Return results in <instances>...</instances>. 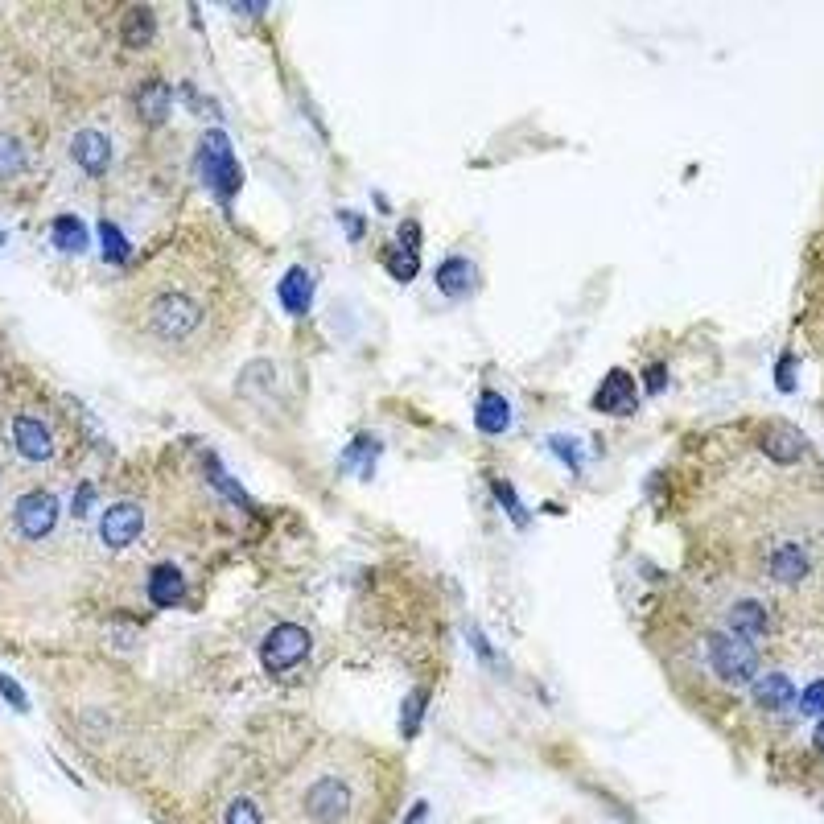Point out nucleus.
Masks as SVG:
<instances>
[{
    "label": "nucleus",
    "mask_w": 824,
    "mask_h": 824,
    "mask_svg": "<svg viewBox=\"0 0 824 824\" xmlns=\"http://www.w3.org/2000/svg\"><path fill=\"white\" fill-rule=\"evenodd\" d=\"M392 796L388 754L359 742H326L277 783L264 824H384Z\"/></svg>",
    "instance_id": "obj_1"
},
{
    "label": "nucleus",
    "mask_w": 824,
    "mask_h": 824,
    "mask_svg": "<svg viewBox=\"0 0 824 824\" xmlns=\"http://www.w3.org/2000/svg\"><path fill=\"white\" fill-rule=\"evenodd\" d=\"M223 285L227 281L215 264L182 260L141 293L136 330H141V338L153 351L169 359H182V363L206 359L231 334L227 330L231 297H223L227 293Z\"/></svg>",
    "instance_id": "obj_2"
},
{
    "label": "nucleus",
    "mask_w": 824,
    "mask_h": 824,
    "mask_svg": "<svg viewBox=\"0 0 824 824\" xmlns=\"http://www.w3.org/2000/svg\"><path fill=\"white\" fill-rule=\"evenodd\" d=\"M305 656H309V631L297 627V623L272 627L268 639L260 643V660H264V668H272V672H289V668H297Z\"/></svg>",
    "instance_id": "obj_3"
},
{
    "label": "nucleus",
    "mask_w": 824,
    "mask_h": 824,
    "mask_svg": "<svg viewBox=\"0 0 824 824\" xmlns=\"http://www.w3.org/2000/svg\"><path fill=\"white\" fill-rule=\"evenodd\" d=\"M709 664L726 684H746L754 676V651L742 635H713L709 639Z\"/></svg>",
    "instance_id": "obj_4"
},
{
    "label": "nucleus",
    "mask_w": 824,
    "mask_h": 824,
    "mask_svg": "<svg viewBox=\"0 0 824 824\" xmlns=\"http://www.w3.org/2000/svg\"><path fill=\"white\" fill-rule=\"evenodd\" d=\"M13 520H17V532H21V536L42 540V536H50L54 524H58V499H54L50 491H29V495H21Z\"/></svg>",
    "instance_id": "obj_5"
},
{
    "label": "nucleus",
    "mask_w": 824,
    "mask_h": 824,
    "mask_svg": "<svg viewBox=\"0 0 824 824\" xmlns=\"http://www.w3.org/2000/svg\"><path fill=\"white\" fill-rule=\"evenodd\" d=\"M202 165H206V182L215 186V194L231 198L239 190V165L223 141V132H211L206 136V145H202Z\"/></svg>",
    "instance_id": "obj_6"
},
{
    "label": "nucleus",
    "mask_w": 824,
    "mask_h": 824,
    "mask_svg": "<svg viewBox=\"0 0 824 824\" xmlns=\"http://www.w3.org/2000/svg\"><path fill=\"white\" fill-rule=\"evenodd\" d=\"M141 528H145V511L136 503H116V507H108V515H103L99 536L108 548H124V544H132L136 536H141Z\"/></svg>",
    "instance_id": "obj_7"
},
{
    "label": "nucleus",
    "mask_w": 824,
    "mask_h": 824,
    "mask_svg": "<svg viewBox=\"0 0 824 824\" xmlns=\"http://www.w3.org/2000/svg\"><path fill=\"white\" fill-rule=\"evenodd\" d=\"M598 412H614V417H631V412L639 408V388L631 384L627 371H610L602 388H598V400H594Z\"/></svg>",
    "instance_id": "obj_8"
},
{
    "label": "nucleus",
    "mask_w": 824,
    "mask_h": 824,
    "mask_svg": "<svg viewBox=\"0 0 824 824\" xmlns=\"http://www.w3.org/2000/svg\"><path fill=\"white\" fill-rule=\"evenodd\" d=\"M71 157L87 169V174H108V165H112V145H108V136L95 132V128H83L75 141H71Z\"/></svg>",
    "instance_id": "obj_9"
},
{
    "label": "nucleus",
    "mask_w": 824,
    "mask_h": 824,
    "mask_svg": "<svg viewBox=\"0 0 824 824\" xmlns=\"http://www.w3.org/2000/svg\"><path fill=\"white\" fill-rule=\"evenodd\" d=\"M13 445L29 458V462H46L54 454V441H50V429L33 417H17L13 421Z\"/></svg>",
    "instance_id": "obj_10"
},
{
    "label": "nucleus",
    "mask_w": 824,
    "mask_h": 824,
    "mask_svg": "<svg viewBox=\"0 0 824 824\" xmlns=\"http://www.w3.org/2000/svg\"><path fill=\"white\" fill-rule=\"evenodd\" d=\"M281 305L289 309V314L293 318H301L305 314V309L309 305H314V277H309V272L301 268V264H293L289 272H285V277H281Z\"/></svg>",
    "instance_id": "obj_11"
},
{
    "label": "nucleus",
    "mask_w": 824,
    "mask_h": 824,
    "mask_svg": "<svg viewBox=\"0 0 824 824\" xmlns=\"http://www.w3.org/2000/svg\"><path fill=\"white\" fill-rule=\"evenodd\" d=\"M474 264L466 260V256H450V260H441L437 264V289L445 293V297H466L470 289H474Z\"/></svg>",
    "instance_id": "obj_12"
},
{
    "label": "nucleus",
    "mask_w": 824,
    "mask_h": 824,
    "mask_svg": "<svg viewBox=\"0 0 824 824\" xmlns=\"http://www.w3.org/2000/svg\"><path fill=\"white\" fill-rule=\"evenodd\" d=\"M149 594H153L157 606H178V602L186 598V577H182V569H178V565H157V569L149 573Z\"/></svg>",
    "instance_id": "obj_13"
},
{
    "label": "nucleus",
    "mask_w": 824,
    "mask_h": 824,
    "mask_svg": "<svg viewBox=\"0 0 824 824\" xmlns=\"http://www.w3.org/2000/svg\"><path fill=\"white\" fill-rule=\"evenodd\" d=\"M50 239H54V248L66 252V256H83L87 252V227L75 215H58L50 223Z\"/></svg>",
    "instance_id": "obj_14"
},
{
    "label": "nucleus",
    "mask_w": 824,
    "mask_h": 824,
    "mask_svg": "<svg viewBox=\"0 0 824 824\" xmlns=\"http://www.w3.org/2000/svg\"><path fill=\"white\" fill-rule=\"evenodd\" d=\"M474 421H478V429L483 433H503L507 425H511V404L499 396V392H483L478 396V408H474Z\"/></svg>",
    "instance_id": "obj_15"
},
{
    "label": "nucleus",
    "mask_w": 824,
    "mask_h": 824,
    "mask_svg": "<svg viewBox=\"0 0 824 824\" xmlns=\"http://www.w3.org/2000/svg\"><path fill=\"white\" fill-rule=\"evenodd\" d=\"M763 450L775 458V462H796L804 454V437L792 429V425H771L767 437H763Z\"/></svg>",
    "instance_id": "obj_16"
},
{
    "label": "nucleus",
    "mask_w": 824,
    "mask_h": 824,
    "mask_svg": "<svg viewBox=\"0 0 824 824\" xmlns=\"http://www.w3.org/2000/svg\"><path fill=\"white\" fill-rule=\"evenodd\" d=\"M771 573H775V581H800L808 573V557L800 553V548L787 544L771 557Z\"/></svg>",
    "instance_id": "obj_17"
},
{
    "label": "nucleus",
    "mask_w": 824,
    "mask_h": 824,
    "mask_svg": "<svg viewBox=\"0 0 824 824\" xmlns=\"http://www.w3.org/2000/svg\"><path fill=\"white\" fill-rule=\"evenodd\" d=\"M754 701H759L763 709H783L787 701H792V684H787L783 676H767V680H759V689H754Z\"/></svg>",
    "instance_id": "obj_18"
},
{
    "label": "nucleus",
    "mask_w": 824,
    "mask_h": 824,
    "mask_svg": "<svg viewBox=\"0 0 824 824\" xmlns=\"http://www.w3.org/2000/svg\"><path fill=\"white\" fill-rule=\"evenodd\" d=\"M153 38V13L149 9H132L124 21V42L128 46H145Z\"/></svg>",
    "instance_id": "obj_19"
},
{
    "label": "nucleus",
    "mask_w": 824,
    "mask_h": 824,
    "mask_svg": "<svg viewBox=\"0 0 824 824\" xmlns=\"http://www.w3.org/2000/svg\"><path fill=\"white\" fill-rule=\"evenodd\" d=\"M734 623H738V635H763L767 631V610L759 602H742L734 610Z\"/></svg>",
    "instance_id": "obj_20"
},
{
    "label": "nucleus",
    "mask_w": 824,
    "mask_h": 824,
    "mask_svg": "<svg viewBox=\"0 0 824 824\" xmlns=\"http://www.w3.org/2000/svg\"><path fill=\"white\" fill-rule=\"evenodd\" d=\"M388 272H392V277L396 281H412V277H417V252H412V248H404V244H396V248H388Z\"/></svg>",
    "instance_id": "obj_21"
},
{
    "label": "nucleus",
    "mask_w": 824,
    "mask_h": 824,
    "mask_svg": "<svg viewBox=\"0 0 824 824\" xmlns=\"http://www.w3.org/2000/svg\"><path fill=\"white\" fill-rule=\"evenodd\" d=\"M141 112H145V120L165 124V116H169V91H165L161 83H149V87H145V95H141Z\"/></svg>",
    "instance_id": "obj_22"
},
{
    "label": "nucleus",
    "mask_w": 824,
    "mask_h": 824,
    "mask_svg": "<svg viewBox=\"0 0 824 824\" xmlns=\"http://www.w3.org/2000/svg\"><path fill=\"white\" fill-rule=\"evenodd\" d=\"M99 239H103V256H108V264H124L128 260V239L112 223L99 227Z\"/></svg>",
    "instance_id": "obj_23"
},
{
    "label": "nucleus",
    "mask_w": 824,
    "mask_h": 824,
    "mask_svg": "<svg viewBox=\"0 0 824 824\" xmlns=\"http://www.w3.org/2000/svg\"><path fill=\"white\" fill-rule=\"evenodd\" d=\"M223 824H264V816H260V808H256L248 796H239V800H231Z\"/></svg>",
    "instance_id": "obj_24"
},
{
    "label": "nucleus",
    "mask_w": 824,
    "mask_h": 824,
    "mask_svg": "<svg viewBox=\"0 0 824 824\" xmlns=\"http://www.w3.org/2000/svg\"><path fill=\"white\" fill-rule=\"evenodd\" d=\"M21 161H25V149L9 141V136H0V174H13V169H21Z\"/></svg>",
    "instance_id": "obj_25"
},
{
    "label": "nucleus",
    "mask_w": 824,
    "mask_h": 824,
    "mask_svg": "<svg viewBox=\"0 0 824 824\" xmlns=\"http://www.w3.org/2000/svg\"><path fill=\"white\" fill-rule=\"evenodd\" d=\"M800 709H804V713H824V680L808 684V689L800 693Z\"/></svg>",
    "instance_id": "obj_26"
},
{
    "label": "nucleus",
    "mask_w": 824,
    "mask_h": 824,
    "mask_svg": "<svg viewBox=\"0 0 824 824\" xmlns=\"http://www.w3.org/2000/svg\"><path fill=\"white\" fill-rule=\"evenodd\" d=\"M421 709H425V693H417V697H412V701L404 705V721H400L404 734H417V726H421Z\"/></svg>",
    "instance_id": "obj_27"
},
{
    "label": "nucleus",
    "mask_w": 824,
    "mask_h": 824,
    "mask_svg": "<svg viewBox=\"0 0 824 824\" xmlns=\"http://www.w3.org/2000/svg\"><path fill=\"white\" fill-rule=\"evenodd\" d=\"M0 697H5L13 709H21V713L29 709V701H25V693H21V684H17V680H9V676H0Z\"/></svg>",
    "instance_id": "obj_28"
},
{
    "label": "nucleus",
    "mask_w": 824,
    "mask_h": 824,
    "mask_svg": "<svg viewBox=\"0 0 824 824\" xmlns=\"http://www.w3.org/2000/svg\"><path fill=\"white\" fill-rule=\"evenodd\" d=\"M495 491H499V503H503V507H507V511L515 515V520H520V524H524V520H528V515H524L520 499H515V491H511V487H503V483H495Z\"/></svg>",
    "instance_id": "obj_29"
},
{
    "label": "nucleus",
    "mask_w": 824,
    "mask_h": 824,
    "mask_svg": "<svg viewBox=\"0 0 824 824\" xmlns=\"http://www.w3.org/2000/svg\"><path fill=\"white\" fill-rule=\"evenodd\" d=\"M553 450H557V454H565V462H569L573 470L581 466V454L573 450V441H565V437H557V441H553Z\"/></svg>",
    "instance_id": "obj_30"
},
{
    "label": "nucleus",
    "mask_w": 824,
    "mask_h": 824,
    "mask_svg": "<svg viewBox=\"0 0 824 824\" xmlns=\"http://www.w3.org/2000/svg\"><path fill=\"white\" fill-rule=\"evenodd\" d=\"M91 507V487H79V495H75V515H83Z\"/></svg>",
    "instance_id": "obj_31"
},
{
    "label": "nucleus",
    "mask_w": 824,
    "mask_h": 824,
    "mask_svg": "<svg viewBox=\"0 0 824 824\" xmlns=\"http://www.w3.org/2000/svg\"><path fill=\"white\" fill-rule=\"evenodd\" d=\"M812 746H816V750H820V754H824V721H820V726H816V730H812Z\"/></svg>",
    "instance_id": "obj_32"
},
{
    "label": "nucleus",
    "mask_w": 824,
    "mask_h": 824,
    "mask_svg": "<svg viewBox=\"0 0 824 824\" xmlns=\"http://www.w3.org/2000/svg\"><path fill=\"white\" fill-rule=\"evenodd\" d=\"M0 248H5V231H0Z\"/></svg>",
    "instance_id": "obj_33"
}]
</instances>
